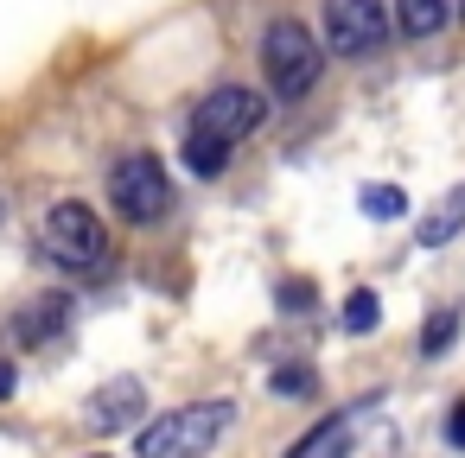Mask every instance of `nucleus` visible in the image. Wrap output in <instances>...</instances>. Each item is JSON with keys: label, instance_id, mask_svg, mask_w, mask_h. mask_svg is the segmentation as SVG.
Wrapping results in <instances>:
<instances>
[{"label": "nucleus", "instance_id": "obj_1", "mask_svg": "<svg viewBox=\"0 0 465 458\" xmlns=\"http://www.w3.org/2000/svg\"><path fill=\"white\" fill-rule=\"evenodd\" d=\"M262 71H268V90H274L281 102H300V96L319 83V71H325V52H319L312 26H306L300 14H281V20H268V33H262Z\"/></svg>", "mask_w": 465, "mask_h": 458}, {"label": "nucleus", "instance_id": "obj_2", "mask_svg": "<svg viewBox=\"0 0 465 458\" xmlns=\"http://www.w3.org/2000/svg\"><path fill=\"white\" fill-rule=\"evenodd\" d=\"M230 401H192V407H173L160 420L141 426V458H204L223 426H230Z\"/></svg>", "mask_w": 465, "mask_h": 458}, {"label": "nucleus", "instance_id": "obj_3", "mask_svg": "<svg viewBox=\"0 0 465 458\" xmlns=\"http://www.w3.org/2000/svg\"><path fill=\"white\" fill-rule=\"evenodd\" d=\"M39 242H45V255H52L64 274H96V268L109 261V229H103V217H96L90 204H77V198L52 204Z\"/></svg>", "mask_w": 465, "mask_h": 458}, {"label": "nucleus", "instance_id": "obj_4", "mask_svg": "<svg viewBox=\"0 0 465 458\" xmlns=\"http://www.w3.org/2000/svg\"><path fill=\"white\" fill-rule=\"evenodd\" d=\"M109 204L128 217V223H160L166 204H173V179L153 153H122L115 172H109Z\"/></svg>", "mask_w": 465, "mask_h": 458}, {"label": "nucleus", "instance_id": "obj_5", "mask_svg": "<svg viewBox=\"0 0 465 458\" xmlns=\"http://www.w3.org/2000/svg\"><path fill=\"white\" fill-rule=\"evenodd\" d=\"M395 14L382 0H325V45L338 58H376L389 45Z\"/></svg>", "mask_w": 465, "mask_h": 458}, {"label": "nucleus", "instance_id": "obj_6", "mask_svg": "<svg viewBox=\"0 0 465 458\" xmlns=\"http://www.w3.org/2000/svg\"><path fill=\"white\" fill-rule=\"evenodd\" d=\"M262 122H268V96L249 90V83H217V90L198 102V115H192L198 134H217V141H230V147L249 141Z\"/></svg>", "mask_w": 465, "mask_h": 458}, {"label": "nucleus", "instance_id": "obj_7", "mask_svg": "<svg viewBox=\"0 0 465 458\" xmlns=\"http://www.w3.org/2000/svg\"><path fill=\"white\" fill-rule=\"evenodd\" d=\"M141 407H147V382H141V375H115V382H103V388L90 395L84 420H90L96 433H122V426L141 420Z\"/></svg>", "mask_w": 465, "mask_h": 458}, {"label": "nucleus", "instance_id": "obj_8", "mask_svg": "<svg viewBox=\"0 0 465 458\" xmlns=\"http://www.w3.org/2000/svg\"><path fill=\"white\" fill-rule=\"evenodd\" d=\"M351 433H357L351 414H331V420H319L306 439H293L287 458H344V452H351Z\"/></svg>", "mask_w": 465, "mask_h": 458}, {"label": "nucleus", "instance_id": "obj_9", "mask_svg": "<svg viewBox=\"0 0 465 458\" xmlns=\"http://www.w3.org/2000/svg\"><path fill=\"white\" fill-rule=\"evenodd\" d=\"M452 20V0H395V26L401 39H433Z\"/></svg>", "mask_w": 465, "mask_h": 458}, {"label": "nucleus", "instance_id": "obj_10", "mask_svg": "<svg viewBox=\"0 0 465 458\" xmlns=\"http://www.w3.org/2000/svg\"><path fill=\"white\" fill-rule=\"evenodd\" d=\"M64 306H71L64 293H45V299H33V306L20 312V337H26V344H39V337H58V331H64V318H71Z\"/></svg>", "mask_w": 465, "mask_h": 458}, {"label": "nucleus", "instance_id": "obj_11", "mask_svg": "<svg viewBox=\"0 0 465 458\" xmlns=\"http://www.w3.org/2000/svg\"><path fill=\"white\" fill-rule=\"evenodd\" d=\"M185 166H192L198 179H217V172L230 166V141H217V134H198V128H185Z\"/></svg>", "mask_w": 465, "mask_h": 458}, {"label": "nucleus", "instance_id": "obj_12", "mask_svg": "<svg viewBox=\"0 0 465 458\" xmlns=\"http://www.w3.org/2000/svg\"><path fill=\"white\" fill-rule=\"evenodd\" d=\"M357 204H363L370 223H395V217H408V191H401V185H363Z\"/></svg>", "mask_w": 465, "mask_h": 458}, {"label": "nucleus", "instance_id": "obj_13", "mask_svg": "<svg viewBox=\"0 0 465 458\" xmlns=\"http://www.w3.org/2000/svg\"><path fill=\"white\" fill-rule=\"evenodd\" d=\"M459 229H465V185H459V191H452V198L420 223V242H427V248H440V242H446V236H459Z\"/></svg>", "mask_w": 465, "mask_h": 458}, {"label": "nucleus", "instance_id": "obj_14", "mask_svg": "<svg viewBox=\"0 0 465 458\" xmlns=\"http://www.w3.org/2000/svg\"><path fill=\"white\" fill-rule=\"evenodd\" d=\"M376 325H382V299H376V293H351V299H344V331H351V337H370Z\"/></svg>", "mask_w": 465, "mask_h": 458}, {"label": "nucleus", "instance_id": "obj_15", "mask_svg": "<svg viewBox=\"0 0 465 458\" xmlns=\"http://www.w3.org/2000/svg\"><path fill=\"white\" fill-rule=\"evenodd\" d=\"M452 337H459V312H452V306H440V312L427 318V331H420V356H440Z\"/></svg>", "mask_w": 465, "mask_h": 458}, {"label": "nucleus", "instance_id": "obj_16", "mask_svg": "<svg viewBox=\"0 0 465 458\" xmlns=\"http://www.w3.org/2000/svg\"><path fill=\"white\" fill-rule=\"evenodd\" d=\"M274 395H312V369H274Z\"/></svg>", "mask_w": 465, "mask_h": 458}, {"label": "nucleus", "instance_id": "obj_17", "mask_svg": "<svg viewBox=\"0 0 465 458\" xmlns=\"http://www.w3.org/2000/svg\"><path fill=\"white\" fill-rule=\"evenodd\" d=\"M446 439H452V445H465V401L446 414Z\"/></svg>", "mask_w": 465, "mask_h": 458}, {"label": "nucleus", "instance_id": "obj_18", "mask_svg": "<svg viewBox=\"0 0 465 458\" xmlns=\"http://www.w3.org/2000/svg\"><path fill=\"white\" fill-rule=\"evenodd\" d=\"M0 395H14V369L7 363H0Z\"/></svg>", "mask_w": 465, "mask_h": 458}, {"label": "nucleus", "instance_id": "obj_19", "mask_svg": "<svg viewBox=\"0 0 465 458\" xmlns=\"http://www.w3.org/2000/svg\"><path fill=\"white\" fill-rule=\"evenodd\" d=\"M452 20H459V26H465V0H452Z\"/></svg>", "mask_w": 465, "mask_h": 458}]
</instances>
